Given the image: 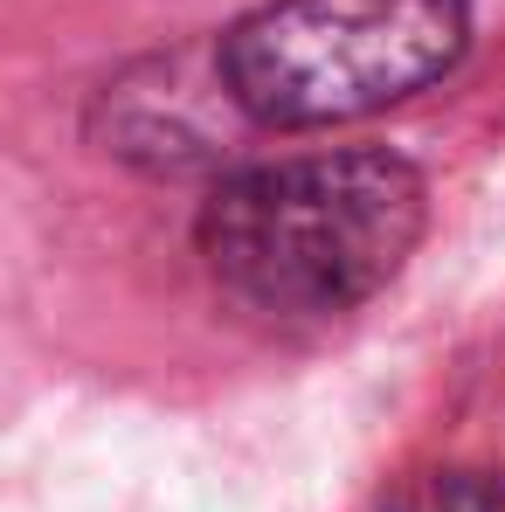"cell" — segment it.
<instances>
[{"mask_svg": "<svg viewBox=\"0 0 505 512\" xmlns=\"http://www.w3.org/2000/svg\"><path fill=\"white\" fill-rule=\"evenodd\" d=\"M422 173L395 153H319L222 180L201 208L215 284L270 319H326L374 298L422 243Z\"/></svg>", "mask_w": 505, "mask_h": 512, "instance_id": "obj_1", "label": "cell"}, {"mask_svg": "<svg viewBox=\"0 0 505 512\" xmlns=\"http://www.w3.org/2000/svg\"><path fill=\"white\" fill-rule=\"evenodd\" d=\"M381 512H505V471H485V464L422 471Z\"/></svg>", "mask_w": 505, "mask_h": 512, "instance_id": "obj_3", "label": "cell"}, {"mask_svg": "<svg viewBox=\"0 0 505 512\" xmlns=\"http://www.w3.org/2000/svg\"><path fill=\"white\" fill-rule=\"evenodd\" d=\"M464 42V0H270L222 35V90L256 125L305 132L429 90Z\"/></svg>", "mask_w": 505, "mask_h": 512, "instance_id": "obj_2", "label": "cell"}]
</instances>
